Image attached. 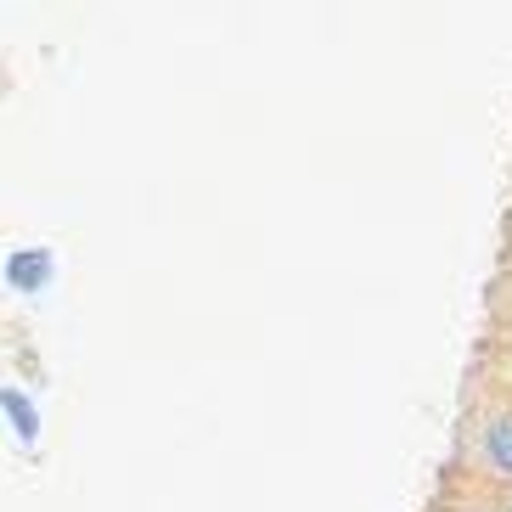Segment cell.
Masks as SVG:
<instances>
[{"label":"cell","mask_w":512,"mask_h":512,"mask_svg":"<svg viewBox=\"0 0 512 512\" xmlns=\"http://www.w3.org/2000/svg\"><path fill=\"white\" fill-rule=\"evenodd\" d=\"M6 276H12L23 293H40V287H46V276H51V254H40V248H34V254H17L12 265H6Z\"/></svg>","instance_id":"cell-1"},{"label":"cell","mask_w":512,"mask_h":512,"mask_svg":"<svg viewBox=\"0 0 512 512\" xmlns=\"http://www.w3.org/2000/svg\"><path fill=\"white\" fill-rule=\"evenodd\" d=\"M484 451H490V462H496L501 473H512V422H496V428L484 434Z\"/></svg>","instance_id":"cell-2"},{"label":"cell","mask_w":512,"mask_h":512,"mask_svg":"<svg viewBox=\"0 0 512 512\" xmlns=\"http://www.w3.org/2000/svg\"><path fill=\"white\" fill-rule=\"evenodd\" d=\"M0 406H6V411H12L17 422H23V439H34V411L23 406V400H17V394H0Z\"/></svg>","instance_id":"cell-3"}]
</instances>
